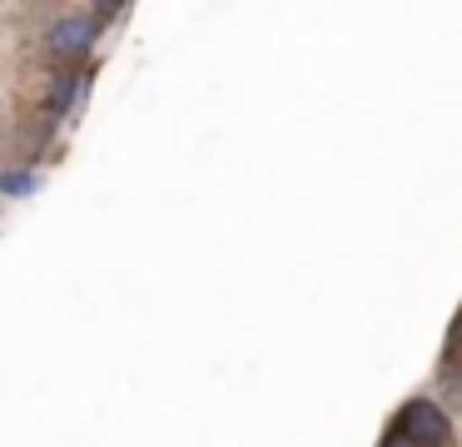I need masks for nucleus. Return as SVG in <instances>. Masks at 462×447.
<instances>
[{
	"label": "nucleus",
	"mask_w": 462,
	"mask_h": 447,
	"mask_svg": "<svg viewBox=\"0 0 462 447\" xmlns=\"http://www.w3.org/2000/svg\"><path fill=\"white\" fill-rule=\"evenodd\" d=\"M398 433L408 437L412 447H442L448 442V417H442L438 403H408L398 417Z\"/></svg>",
	"instance_id": "obj_1"
},
{
	"label": "nucleus",
	"mask_w": 462,
	"mask_h": 447,
	"mask_svg": "<svg viewBox=\"0 0 462 447\" xmlns=\"http://www.w3.org/2000/svg\"><path fill=\"white\" fill-rule=\"evenodd\" d=\"M90 40H95L90 20H60V25L51 30V50H55V55H85Z\"/></svg>",
	"instance_id": "obj_2"
},
{
	"label": "nucleus",
	"mask_w": 462,
	"mask_h": 447,
	"mask_svg": "<svg viewBox=\"0 0 462 447\" xmlns=\"http://www.w3.org/2000/svg\"><path fill=\"white\" fill-rule=\"evenodd\" d=\"M5 189H11V194H31L35 174H5Z\"/></svg>",
	"instance_id": "obj_3"
}]
</instances>
